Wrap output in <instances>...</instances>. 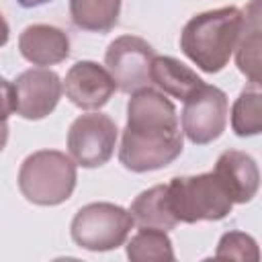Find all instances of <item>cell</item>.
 Instances as JSON below:
<instances>
[{
    "label": "cell",
    "instance_id": "6da1fadb",
    "mask_svg": "<svg viewBox=\"0 0 262 262\" xmlns=\"http://www.w3.org/2000/svg\"><path fill=\"white\" fill-rule=\"evenodd\" d=\"M182 143L184 139L172 100L149 86L131 92L127 125L119 147L121 164L139 174L160 170L182 154Z\"/></svg>",
    "mask_w": 262,
    "mask_h": 262
},
{
    "label": "cell",
    "instance_id": "7a4b0ae2",
    "mask_svg": "<svg viewBox=\"0 0 262 262\" xmlns=\"http://www.w3.org/2000/svg\"><path fill=\"white\" fill-rule=\"evenodd\" d=\"M244 14L237 6H221L194 14L180 33L182 53L203 72L217 74L235 49Z\"/></svg>",
    "mask_w": 262,
    "mask_h": 262
},
{
    "label": "cell",
    "instance_id": "3957f363",
    "mask_svg": "<svg viewBox=\"0 0 262 262\" xmlns=\"http://www.w3.org/2000/svg\"><path fill=\"white\" fill-rule=\"evenodd\" d=\"M18 188L29 203L53 207L68 201L76 188V162L57 149H39L25 158Z\"/></svg>",
    "mask_w": 262,
    "mask_h": 262
},
{
    "label": "cell",
    "instance_id": "277c9868",
    "mask_svg": "<svg viewBox=\"0 0 262 262\" xmlns=\"http://www.w3.org/2000/svg\"><path fill=\"white\" fill-rule=\"evenodd\" d=\"M168 205L178 223L219 221L231 213L233 201L213 172L176 176L166 184Z\"/></svg>",
    "mask_w": 262,
    "mask_h": 262
},
{
    "label": "cell",
    "instance_id": "5b68a950",
    "mask_svg": "<svg viewBox=\"0 0 262 262\" xmlns=\"http://www.w3.org/2000/svg\"><path fill=\"white\" fill-rule=\"evenodd\" d=\"M133 227L127 209L115 203L84 205L72 219V239L90 252H108L125 244Z\"/></svg>",
    "mask_w": 262,
    "mask_h": 262
},
{
    "label": "cell",
    "instance_id": "8992f818",
    "mask_svg": "<svg viewBox=\"0 0 262 262\" xmlns=\"http://www.w3.org/2000/svg\"><path fill=\"white\" fill-rule=\"evenodd\" d=\"M229 102L227 94L211 84L199 86L182 106V133L194 145H207L215 141L227 125Z\"/></svg>",
    "mask_w": 262,
    "mask_h": 262
},
{
    "label": "cell",
    "instance_id": "52a82bcc",
    "mask_svg": "<svg viewBox=\"0 0 262 262\" xmlns=\"http://www.w3.org/2000/svg\"><path fill=\"white\" fill-rule=\"evenodd\" d=\"M117 145V125L104 113H86L74 119L68 131V151L76 166L98 168L106 164Z\"/></svg>",
    "mask_w": 262,
    "mask_h": 262
},
{
    "label": "cell",
    "instance_id": "ba28073f",
    "mask_svg": "<svg viewBox=\"0 0 262 262\" xmlns=\"http://www.w3.org/2000/svg\"><path fill=\"white\" fill-rule=\"evenodd\" d=\"M156 51L145 39L121 35L108 45L104 53V66L121 92H135L151 84L149 72Z\"/></svg>",
    "mask_w": 262,
    "mask_h": 262
},
{
    "label": "cell",
    "instance_id": "9c48e42d",
    "mask_svg": "<svg viewBox=\"0 0 262 262\" xmlns=\"http://www.w3.org/2000/svg\"><path fill=\"white\" fill-rule=\"evenodd\" d=\"M12 86L16 100L14 113L29 121H39L51 115L63 90L59 76L45 68L25 70L23 74H18Z\"/></svg>",
    "mask_w": 262,
    "mask_h": 262
},
{
    "label": "cell",
    "instance_id": "30bf717a",
    "mask_svg": "<svg viewBox=\"0 0 262 262\" xmlns=\"http://www.w3.org/2000/svg\"><path fill=\"white\" fill-rule=\"evenodd\" d=\"M115 80L106 68L96 61H78L74 63L63 80L66 96L72 104L84 111H96L104 106L115 94Z\"/></svg>",
    "mask_w": 262,
    "mask_h": 262
},
{
    "label": "cell",
    "instance_id": "8fae6325",
    "mask_svg": "<svg viewBox=\"0 0 262 262\" xmlns=\"http://www.w3.org/2000/svg\"><path fill=\"white\" fill-rule=\"evenodd\" d=\"M213 174L225 186L229 199L235 203H250L260 186V172L256 160L239 149H225L213 168Z\"/></svg>",
    "mask_w": 262,
    "mask_h": 262
},
{
    "label": "cell",
    "instance_id": "7c38bea8",
    "mask_svg": "<svg viewBox=\"0 0 262 262\" xmlns=\"http://www.w3.org/2000/svg\"><path fill=\"white\" fill-rule=\"evenodd\" d=\"M18 51L33 66H55L70 55V39L59 27L29 25L18 37Z\"/></svg>",
    "mask_w": 262,
    "mask_h": 262
},
{
    "label": "cell",
    "instance_id": "4fadbf2b",
    "mask_svg": "<svg viewBox=\"0 0 262 262\" xmlns=\"http://www.w3.org/2000/svg\"><path fill=\"white\" fill-rule=\"evenodd\" d=\"M244 20L235 43V61L250 84H260V0L244 8Z\"/></svg>",
    "mask_w": 262,
    "mask_h": 262
},
{
    "label": "cell",
    "instance_id": "5bb4252c",
    "mask_svg": "<svg viewBox=\"0 0 262 262\" xmlns=\"http://www.w3.org/2000/svg\"><path fill=\"white\" fill-rule=\"evenodd\" d=\"M149 76H151V84H156L160 92L170 94L172 98L178 100L188 98L199 86L205 84V80L196 76V72H192L188 66H184L182 61L170 55H156L151 61Z\"/></svg>",
    "mask_w": 262,
    "mask_h": 262
},
{
    "label": "cell",
    "instance_id": "9a60e30c",
    "mask_svg": "<svg viewBox=\"0 0 262 262\" xmlns=\"http://www.w3.org/2000/svg\"><path fill=\"white\" fill-rule=\"evenodd\" d=\"M133 223L139 227H156V229H174L178 225L176 217L170 211L168 205V194H166V184H156L135 196L129 209Z\"/></svg>",
    "mask_w": 262,
    "mask_h": 262
},
{
    "label": "cell",
    "instance_id": "2e32d148",
    "mask_svg": "<svg viewBox=\"0 0 262 262\" xmlns=\"http://www.w3.org/2000/svg\"><path fill=\"white\" fill-rule=\"evenodd\" d=\"M121 12V0H70V16L78 29L92 33L111 31Z\"/></svg>",
    "mask_w": 262,
    "mask_h": 262
},
{
    "label": "cell",
    "instance_id": "e0dca14e",
    "mask_svg": "<svg viewBox=\"0 0 262 262\" xmlns=\"http://www.w3.org/2000/svg\"><path fill=\"white\" fill-rule=\"evenodd\" d=\"M127 258L133 262H172V239L164 229L141 227L127 244Z\"/></svg>",
    "mask_w": 262,
    "mask_h": 262
},
{
    "label": "cell",
    "instance_id": "ac0fdd59",
    "mask_svg": "<svg viewBox=\"0 0 262 262\" xmlns=\"http://www.w3.org/2000/svg\"><path fill=\"white\" fill-rule=\"evenodd\" d=\"M231 129L237 137H252L262 131L260 84H248L231 106Z\"/></svg>",
    "mask_w": 262,
    "mask_h": 262
},
{
    "label": "cell",
    "instance_id": "d6986e66",
    "mask_svg": "<svg viewBox=\"0 0 262 262\" xmlns=\"http://www.w3.org/2000/svg\"><path fill=\"white\" fill-rule=\"evenodd\" d=\"M215 258L219 260H252L256 262L260 258L258 252V244L252 235L244 233V231H227L221 235L217 250H215Z\"/></svg>",
    "mask_w": 262,
    "mask_h": 262
},
{
    "label": "cell",
    "instance_id": "ffe728a7",
    "mask_svg": "<svg viewBox=\"0 0 262 262\" xmlns=\"http://www.w3.org/2000/svg\"><path fill=\"white\" fill-rule=\"evenodd\" d=\"M16 108L14 100V86L6 78L0 76V121H6Z\"/></svg>",
    "mask_w": 262,
    "mask_h": 262
},
{
    "label": "cell",
    "instance_id": "44dd1931",
    "mask_svg": "<svg viewBox=\"0 0 262 262\" xmlns=\"http://www.w3.org/2000/svg\"><path fill=\"white\" fill-rule=\"evenodd\" d=\"M8 37H10V29H8V23L4 20V16L0 14V47L8 43Z\"/></svg>",
    "mask_w": 262,
    "mask_h": 262
},
{
    "label": "cell",
    "instance_id": "7402d4cb",
    "mask_svg": "<svg viewBox=\"0 0 262 262\" xmlns=\"http://www.w3.org/2000/svg\"><path fill=\"white\" fill-rule=\"evenodd\" d=\"M6 141H8V123L0 121V151L6 147Z\"/></svg>",
    "mask_w": 262,
    "mask_h": 262
},
{
    "label": "cell",
    "instance_id": "603a6c76",
    "mask_svg": "<svg viewBox=\"0 0 262 262\" xmlns=\"http://www.w3.org/2000/svg\"><path fill=\"white\" fill-rule=\"evenodd\" d=\"M23 8H35V6H41V4H47L49 0H16Z\"/></svg>",
    "mask_w": 262,
    "mask_h": 262
}]
</instances>
